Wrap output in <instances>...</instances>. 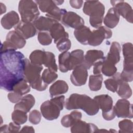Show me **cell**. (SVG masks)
Returning <instances> with one entry per match:
<instances>
[{
    "mask_svg": "<svg viewBox=\"0 0 133 133\" xmlns=\"http://www.w3.org/2000/svg\"><path fill=\"white\" fill-rule=\"evenodd\" d=\"M24 56L20 51L1 52L0 87L11 91L15 85L24 78Z\"/></svg>",
    "mask_w": 133,
    "mask_h": 133,
    "instance_id": "1",
    "label": "cell"
},
{
    "mask_svg": "<svg viewBox=\"0 0 133 133\" xmlns=\"http://www.w3.org/2000/svg\"><path fill=\"white\" fill-rule=\"evenodd\" d=\"M64 107L68 110L81 109L89 115H95L99 110L96 101L85 94L74 93L66 99Z\"/></svg>",
    "mask_w": 133,
    "mask_h": 133,
    "instance_id": "2",
    "label": "cell"
},
{
    "mask_svg": "<svg viewBox=\"0 0 133 133\" xmlns=\"http://www.w3.org/2000/svg\"><path fill=\"white\" fill-rule=\"evenodd\" d=\"M83 12L89 16V23L95 28L102 26L105 12L104 5L98 1H85L83 8Z\"/></svg>",
    "mask_w": 133,
    "mask_h": 133,
    "instance_id": "3",
    "label": "cell"
},
{
    "mask_svg": "<svg viewBox=\"0 0 133 133\" xmlns=\"http://www.w3.org/2000/svg\"><path fill=\"white\" fill-rule=\"evenodd\" d=\"M65 97L63 95L55 96L49 100L44 101L40 107L43 116L49 121L58 118L60 111L63 109Z\"/></svg>",
    "mask_w": 133,
    "mask_h": 133,
    "instance_id": "4",
    "label": "cell"
},
{
    "mask_svg": "<svg viewBox=\"0 0 133 133\" xmlns=\"http://www.w3.org/2000/svg\"><path fill=\"white\" fill-rule=\"evenodd\" d=\"M124 56L123 69L121 73L122 79L126 82L133 80V47L131 43H126L122 46Z\"/></svg>",
    "mask_w": 133,
    "mask_h": 133,
    "instance_id": "5",
    "label": "cell"
},
{
    "mask_svg": "<svg viewBox=\"0 0 133 133\" xmlns=\"http://www.w3.org/2000/svg\"><path fill=\"white\" fill-rule=\"evenodd\" d=\"M18 11L21 21L25 22H34L39 17V11L35 1L22 0L19 2Z\"/></svg>",
    "mask_w": 133,
    "mask_h": 133,
    "instance_id": "6",
    "label": "cell"
},
{
    "mask_svg": "<svg viewBox=\"0 0 133 133\" xmlns=\"http://www.w3.org/2000/svg\"><path fill=\"white\" fill-rule=\"evenodd\" d=\"M94 99L97 102L99 108L102 110L103 118L107 121H111L115 117L113 105V99L111 96L107 94L95 96Z\"/></svg>",
    "mask_w": 133,
    "mask_h": 133,
    "instance_id": "7",
    "label": "cell"
},
{
    "mask_svg": "<svg viewBox=\"0 0 133 133\" xmlns=\"http://www.w3.org/2000/svg\"><path fill=\"white\" fill-rule=\"evenodd\" d=\"M43 69L42 65H36L32 63L27 59H24V78L29 83L30 86L41 78V73Z\"/></svg>",
    "mask_w": 133,
    "mask_h": 133,
    "instance_id": "8",
    "label": "cell"
},
{
    "mask_svg": "<svg viewBox=\"0 0 133 133\" xmlns=\"http://www.w3.org/2000/svg\"><path fill=\"white\" fill-rule=\"evenodd\" d=\"M112 36V31L109 28L102 25L91 31L88 45L92 46H99L104 39L110 38Z\"/></svg>",
    "mask_w": 133,
    "mask_h": 133,
    "instance_id": "9",
    "label": "cell"
},
{
    "mask_svg": "<svg viewBox=\"0 0 133 133\" xmlns=\"http://www.w3.org/2000/svg\"><path fill=\"white\" fill-rule=\"evenodd\" d=\"M113 107L117 117L132 118V104L126 99H118Z\"/></svg>",
    "mask_w": 133,
    "mask_h": 133,
    "instance_id": "10",
    "label": "cell"
},
{
    "mask_svg": "<svg viewBox=\"0 0 133 133\" xmlns=\"http://www.w3.org/2000/svg\"><path fill=\"white\" fill-rule=\"evenodd\" d=\"M110 3L119 16H122L128 22L132 23L133 10L129 4L124 1H111Z\"/></svg>",
    "mask_w": 133,
    "mask_h": 133,
    "instance_id": "11",
    "label": "cell"
},
{
    "mask_svg": "<svg viewBox=\"0 0 133 133\" xmlns=\"http://www.w3.org/2000/svg\"><path fill=\"white\" fill-rule=\"evenodd\" d=\"M61 22L68 28L76 29L84 25V19L73 11H66L63 16Z\"/></svg>",
    "mask_w": 133,
    "mask_h": 133,
    "instance_id": "12",
    "label": "cell"
},
{
    "mask_svg": "<svg viewBox=\"0 0 133 133\" xmlns=\"http://www.w3.org/2000/svg\"><path fill=\"white\" fill-rule=\"evenodd\" d=\"M87 77V69L82 64L73 70L70 75V81L73 85L76 86H81L86 84Z\"/></svg>",
    "mask_w": 133,
    "mask_h": 133,
    "instance_id": "13",
    "label": "cell"
},
{
    "mask_svg": "<svg viewBox=\"0 0 133 133\" xmlns=\"http://www.w3.org/2000/svg\"><path fill=\"white\" fill-rule=\"evenodd\" d=\"M15 30L25 39L34 36L36 34V29L32 22L20 21L15 27Z\"/></svg>",
    "mask_w": 133,
    "mask_h": 133,
    "instance_id": "14",
    "label": "cell"
},
{
    "mask_svg": "<svg viewBox=\"0 0 133 133\" xmlns=\"http://www.w3.org/2000/svg\"><path fill=\"white\" fill-rule=\"evenodd\" d=\"M102 51L100 50H89L84 56V61L82 64L87 69H89L92 65L97 61L104 58Z\"/></svg>",
    "mask_w": 133,
    "mask_h": 133,
    "instance_id": "15",
    "label": "cell"
},
{
    "mask_svg": "<svg viewBox=\"0 0 133 133\" xmlns=\"http://www.w3.org/2000/svg\"><path fill=\"white\" fill-rule=\"evenodd\" d=\"M98 127L93 123H87L81 119L77 121L71 127V132L72 133L95 132H98Z\"/></svg>",
    "mask_w": 133,
    "mask_h": 133,
    "instance_id": "16",
    "label": "cell"
},
{
    "mask_svg": "<svg viewBox=\"0 0 133 133\" xmlns=\"http://www.w3.org/2000/svg\"><path fill=\"white\" fill-rule=\"evenodd\" d=\"M19 22V16L17 12L14 10L5 14L1 20L2 26L6 30H9L12 27H15Z\"/></svg>",
    "mask_w": 133,
    "mask_h": 133,
    "instance_id": "17",
    "label": "cell"
},
{
    "mask_svg": "<svg viewBox=\"0 0 133 133\" xmlns=\"http://www.w3.org/2000/svg\"><path fill=\"white\" fill-rule=\"evenodd\" d=\"M49 32L56 44L61 39L64 37L69 38V34L65 32L63 25L57 21L52 25Z\"/></svg>",
    "mask_w": 133,
    "mask_h": 133,
    "instance_id": "18",
    "label": "cell"
},
{
    "mask_svg": "<svg viewBox=\"0 0 133 133\" xmlns=\"http://www.w3.org/2000/svg\"><path fill=\"white\" fill-rule=\"evenodd\" d=\"M35 103V98L31 94L26 95L14 106V110H20L26 113L29 112Z\"/></svg>",
    "mask_w": 133,
    "mask_h": 133,
    "instance_id": "19",
    "label": "cell"
},
{
    "mask_svg": "<svg viewBox=\"0 0 133 133\" xmlns=\"http://www.w3.org/2000/svg\"><path fill=\"white\" fill-rule=\"evenodd\" d=\"M6 41L11 44L17 49L22 48L26 44L25 39L15 30L11 31L7 33Z\"/></svg>",
    "mask_w": 133,
    "mask_h": 133,
    "instance_id": "20",
    "label": "cell"
},
{
    "mask_svg": "<svg viewBox=\"0 0 133 133\" xmlns=\"http://www.w3.org/2000/svg\"><path fill=\"white\" fill-rule=\"evenodd\" d=\"M69 86L66 82L63 80H58L53 83L50 87L49 91L51 98L60 96L67 92Z\"/></svg>",
    "mask_w": 133,
    "mask_h": 133,
    "instance_id": "21",
    "label": "cell"
},
{
    "mask_svg": "<svg viewBox=\"0 0 133 133\" xmlns=\"http://www.w3.org/2000/svg\"><path fill=\"white\" fill-rule=\"evenodd\" d=\"M91 31L89 27L83 25L74 31V35L77 41L82 45H88Z\"/></svg>",
    "mask_w": 133,
    "mask_h": 133,
    "instance_id": "22",
    "label": "cell"
},
{
    "mask_svg": "<svg viewBox=\"0 0 133 133\" xmlns=\"http://www.w3.org/2000/svg\"><path fill=\"white\" fill-rule=\"evenodd\" d=\"M84 54L82 49L73 50L71 53L69 59V71L73 70L75 67L82 64L84 61Z\"/></svg>",
    "mask_w": 133,
    "mask_h": 133,
    "instance_id": "23",
    "label": "cell"
},
{
    "mask_svg": "<svg viewBox=\"0 0 133 133\" xmlns=\"http://www.w3.org/2000/svg\"><path fill=\"white\" fill-rule=\"evenodd\" d=\"M119 21V15L117 11L113 8H110L104 18L103 23L106 27L110 29L115 28Z\"/></svg>",
    "mask_w": 133,
    "mask_h": 133,
    "instance_id": "24",
    "label": "cell"
},
{
    "mask_svg": "<svg viewBox=\"0 0 133 133\" xmlns=\"http://www.w3.org/2000/svg\"><path fill=\"white\" fill-rule=\"evenodd\" d=\"M121 47L120 44L117 42H113L111 45L110 50L105 58L114 64H117L120 60V53Z\"/></svg>",
    "mask_w": 133,
    "mask_h": 133,
    "instance_id": "25",
    "label": "cell"
},
{
    "mask_svg": "<svg viewBox=\"0 0 133 133\" xmlns=\"http://www.w3.org/2000/svg\"><path fill=\"white\" fill-rule=\"evenodd\" d=\"M56 22L57 21L51 19L47 17L40 16L34 22H33V23L36 30H37L39 32H49L52 25Z\"/></svg>",
    "mask_w": 133,
    "mask_h": 133,
    "instance_id": "26",
    "label": "cell"
},
{
    "mask_svg": "<svg viewBox=\"0 0 133 133\" xmlns=\"http://www.w3.org/2000/svg\"><path fill=\"white\" fill-rule=\"evenodd\" d=\"M118 95L123 99H128L132 95V90L129 85L124 81L121 76V73L118 78V87L116 91Z\"/></svg>",
    "mask_w": 133,
    "mask_h": 133,
    "instance_id": "27",
    "label": "cell"
},
{
    "mask_svg": "<svg viewBox=\"0 0 133 133\" xmlns=\"http://www.w3.org/2000/svg\"><path fill=\"white\" fill-rule=\"evenodd\" d=\"M82 114L76 110L72 111L69 114L64 115L61 119V124L64 127H71L77 121L81 119Z\"/></svg>",
    "mask_w": 133,
    "mask_h": 133,
    "instance_id": "28",
    "label": "cell"
},
{
    "mask_svg": "<svg viewBox=\"0 0 133 133\" xmlns=\"http://www.w3.org/2000/svg\"><path fill=\"white\" fill-rule=\"evenodd\" d=\"M103 81V76L101 74L91 75L89 78L88 86L90 90L97 91L101 89Z\"/></svg>",
    "mask_w": 133,
    "mask_h": 133,
    "instance_id": "29",
    "label": "cell"
},
{
    "mask_svg": "<svg viewBox=\"0 0 133 133\" xmlns=\"http://www.w3.org/2000/svg\"><path fill=\"white\" fill-rule=\"evenodd\" d=\"M117 72L115 65L109 61L104 57L103 59L101 73L106 76H112Z\"/></svg>",
    "mask_w": 133,
    "mask_h": 133,
    "instance_id": "30",
    "label": "cell"
},
{
    "mask_svg": "<svg viewBox=\"0 0 133 133\" xmlns=\"http://www.w3.org/2000/svg\"><path fill=\"white\" fill-rule=\"evenodd\" d=\"M43 65L55 72L58 71V66L56 63L55 55L49 51H45Z\"/></svg>",
    "mask_w": 133,
    "mask_h": 133,
    "instance_id": "31",
    "label": "cell"
},
{
    "mask_svg": "<svg viewBox=\"0 0 133 133\" xmlns=\"http://www.w3.org/2000/svg\"><path fill=\"white\" fill-rule=\"evenodd\" d=\"M70 53L69 51H65L61 53L59 55V69L62 73H65L69 71V59Z\"/></svg>",
    "mask_w": 133,
    "mask_h": 133,
    "instance_id": "32",
    "label": "cell"
},
{
    "mask_svg": "<svg viewBox=\"0 0 133 133\" xmlns=\"http://www.w3.org/2000/svg\"><path fill=\"white\" fill-rule=\"evenodd\" d=\"M30 85L24 78H23L15 85L12 91L22 96L28 93L30 91Z\"/></svg>",
    "mask_w": 133,
    "mask_h": 133,
    "instance_id": "33",
    "label": "cell"
},
{
    "mask_svg": "<svg viewBox=\"0 0 133 133\" xmlns=\"http://www.w3.org/2000/svg\"><path fill=\"white\" fill-rule=\"evenodd\" d=\"M44 50L40 49L35 50L31 53L29 56V60L34 64L42 65L44 62Z\"/></svg>",
    "mask_w": 133,
    "mask_h": 133,
    "instance_id": "34",
    "label": "cell"
},
{
    "mask_svg": "<svg viewBox=\"0 0 133 133\" xmlns=\"http://www.w3.org/2000/svg\"><path fill=\"white\" fill-rule=\"evenodd\" d=\"M11 119L17 124H23L28 119L27 113L20 110H14L11 114Z\"/></svg>",
    "mask_w": 133,
    "mask_h": 133,
    "instance_id": "35",
    "label": "cell"
},
{
    "mask_svg": "<svg viewBox=\"0 0 133 133\" xmlns=\"http://www.w3.org/2000/svg\"><path fill=\"white\" fill-rule=\"evenodd\" d=\"M38 6L39 9L43 12L48 13L57 7L54 1H35Z\"/></svg>",
    "mask_w": 133,
    "mask_h": 133,
    "instance_id": "36",
    "label": "cell"
},
{
    "mask_svg": "<svg viewBox=\"0 0 133 133\" xmlns=\"http://www.w3.org/2000/svg\"><path fill=\"white\" fill-rule=\"evenodd\" d=\"M119 72H116L112 78H108L104 81V83L106 88L113 92H116L118 87V78Z\"/></svg>",
    "mask_w": 133,
    "mask_h": 133,
    "instance_id": "37",
    "label": "cell"
},
{
    "mask_svg": "<svg viewBox=\"0 0 133 133\" xmlns=\"http://www.w3.org/2000/svg\"><path fill=\"white\" fill-rule=\"evenodd\" d=\"M42 78L45 83L49 85L56 80L58 78V74L56 72L47 68L43 72Z\"/></svg>",
    "mask_w": 133,
    "mask_h": 133,
    "instance_id": "38",
    "label": "cell"
},
{
    "mask_svg": "<svg viewBox=\"0 0 133 133\" xmlns=\"http://www.w3.org/2000/svg\"><path fill=\"white\" fill-rule=\"evenodd\" d=\"M66 11L65 9H60L57 6L51 11L46 13V16L51 19L59 22L61 21L63 16Z\"/></svg>",
    "mask_w": 133,
    "mask_h": 133,
    "instance_id": "39",
    "label": "cell"
},
{
    "mask_svg": "<svg viewBox=\"0 0 133 133\" xmlns=\"http://www.w3.org/2000/svg\"><path fill=\"white\" fill-rule=\"evenodd\" d=\"M118 132H132L133 123L131 120L125 119L118 123Z\"/></svg>",
    "mask_w": 133,
    "mask_h": 133,
    "instance_id": "40",
    "label": "cell"
},
{
    "mask_svg": "<svg viewBox=\"0 0 133 133\" xmlns=\"http://www.w3.org/2000/svg\"><path fill=\"white\" fill-rule=\"evenodd\" d=\"M39 43L44 46H47L51 44L52 38L48 31L39 32L37 35Z\"/></svg>",
    "mask_w": 133,
    "mask_h": 133,
    "instance_id": "41",
    "label": "cell"
},
{
    "mask_svg": "<svg viewBox=\"0 0 133 133\" xmlns=\"http://www.w3.org/2000/svg\"><path fill=\"white\" fill-rule=\"evenodd\" d=\"M56 47L61 52L68 51L71 47V42L69 38H63L56 43Z\"/></svg>",
    "mask_w": 133,
    "mask_h": 133,
    "instance_id": "42",
    "label": "cell"
},
{
    "mask_svg": "<svg viewBox=\"0 0 133 133\" xmlns=\"http://www.w3.org/2000/svg\"><path fill=\"white\" fill-rule=\"evenodd\" d=\"M41 113L37 110H33L29 113V121L33 125L39 124L41 121Z\"/></svg>",
    "mask_w": 133,
    "mask_h": 133,
    "instance_id": "43",
    "label": "cell"
},
{
    "mask_svg": "<svg viewBox=\"0 0 133 133\" xmlns=\"http://www.w3.org/2000/svg\"><path fill=\"white\" fill-rule=\"evenodd\" d=\"M17 49L15 48L11 44L7 41H4L1 45V52H3L8 51H16Z\"/></svg>",
    "mask_w": 133,
    "mask_h": 133,
    "instance_id": "44",
    "label": "cell"
},
{
    "mask_svg": "<svg viewBox=\"0 0 133 133\" xmlns=\"http://www.w3.org/2000/svg\"><path fill=\"white\" fill-rule=\"evenodd\" d=\"M7 98L9 101L12 103H17L22 98V96H21L15 92L11 91L9 92L7 95Z\"/></svg>",
    "mask_w": 133,
    "mask_h": 133,
    "instance_id": "45",
    "label": "cell"
},
{
    "mask_svg": "<svg viewBox=\"0 0 133 133\" xmlns=\"http://www.w3.org/2000/svg\"><path fill=\"white\" fill-rule=\"evenodd\" d=\"M103 59L96 61L94 64V65H94L93 73L94 74H101V66H102V62H103Z\"/></svg>",
    "mask_w": 133,
    "mask_h": 133,
    "instance_id": "46",
    "label": "cell"
},
{
    "mask_svg": "<svg viewBox=\"0 0 133 133\" xmlns=\"http://www.w3.org/2000/svg\"><path fill=\"white\" fill-rule=\"evenodd\" d=\"M21 126L14 122H10L8 125V132H17L19 131Z\"/></svg>",
    "mask_w": 133,
    "mask_h": 133,
    "instance_id": "47",
    "label": "cell"
},
{
    "mask_svg": "<svg viewBox=\"0 0 133 133\" xmlns=\"http://www.w3.org/2000/svg\"><path fill=\"white\" fill-rule=\"evenodd\" d=\"M71 6L75 9H79L83 4V1L81 0H71L69 1Z\"/></svg>",
    "mask_w": 133,
    "mask_h": 133,
    "instance_id": "48",
    "label": "cell"
},
{
    "mask_svg": "<svg viewBox=\"0 0 133 133\" xmlns=\"http://www.w3.org/2000/svg\"><path fill=\"white\" fill-rule=\"evenodd\" d=\"M20 132H34L35 130L32 126H23L21 130L20 131Z\"/></svg>",
    "mask_w": 133,
    "mask_h": 133,
    "instance_id": "49",
    "label": "cell"
},
{
    "mask_svg": "<svg viewBox=\"0 0 133 133\" xmlns=\"http://www.w3.org/2000/svg\"><path fill=\"white\" fill-rule=\"evenodd\" d=\"M0 132H8V125L7 124H5L2 126L0 128Z\"/></svg>",
    "mask_w": 133,
    "mask_h": 133,
    "instance_id": "50",
    "label": "cell"
},
{
    "mask_svg": "<svg viewBox=\"0 0 133 133\" xmlns=\"http://www.w3.org/2000/svg\"><path fill=\"white\" fill-rule=\"evenodd\" d=\"M1 4V15H2L3 14L5 13L6 11V6L3 4L2 3H0Z\"/></svg>",
    "mask_w": 133,
    "mask_h": 133,
    "instance_id": "51",
    "label": "cell"
},
{
    "mask_svg": "<svg viewBox=\"0 0 133 133\" xmlns=\"http://www.w3.org/2000/svg\"><path fill=\"white\" fill-rule=\"evenodd\" d=\"M54 2L57 6V5H61L64 2V1H54Z\"/></svg>",
    "mask_w": 133,
    "mask_h": 133,
    "instance_id": "52",
    "label": "cell"
}]
</instances>
